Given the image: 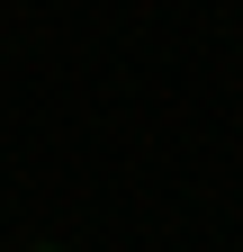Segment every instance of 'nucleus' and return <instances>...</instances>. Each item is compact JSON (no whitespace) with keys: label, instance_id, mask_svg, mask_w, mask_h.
<instances>
[{"label":"nucleus","instance_id":"obj_1","mask_svg":"<svg viewBox=\"0 0 243 252\" xmlns=\"http://www.w3.org/2000/svg\"><path fill=\"white\" fill-rule=\"evenodd\" d=\"M27 252H63V243H27Z\"/></svg>","mask_w":243,"mask_h":252}]
</instances>
